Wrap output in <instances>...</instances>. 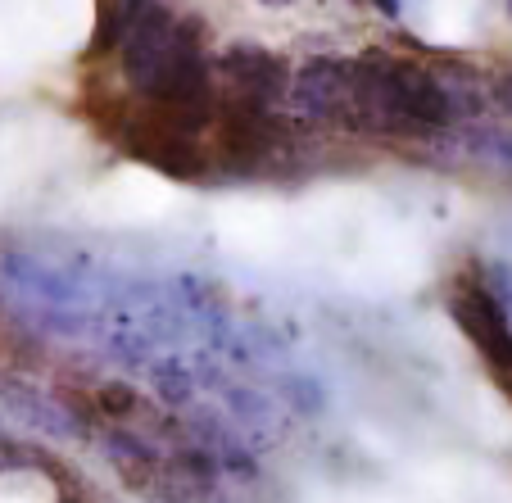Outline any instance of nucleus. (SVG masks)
<instances>
[{
    "mask_svg": "<svg viewBox=\"0 0 512 503\" xmlns=\"http://www.w3.org/2000/svg\"><path fill=\"white\" fill-rule=\"evenodd\" d=\"M223 404H227V417H232L241 431H268L272 422H277V404H272V395H263V390L254 386H223Z\"/></svg>",
    "mask_w": 512,
    "mask_h": 503,
    "instance_id": "3",
    "label": "nucleus"
},
{
    "mask_svg": "<svg viewBox=\"0 0 512 503\" xmlns=\"http://www.w3.org/2000/svg\"><path fill=\"white\" fill-rule=\"evenodd\" d=\"M508 10H512V0H508Z\"/></svg>",
    "mask_w": 512,
    "mask_h": 503,
    "instance_id": "6",
    "label": "nucleus"
},
{
    "mask_svg": "<svg viewBox=\"0 0 512 503\" xmlns=\"http://www.w3.org/2000/svg\"><path fill=\"white\" fill-rule=\"evenodd\" d=\"M0 408L10 417H19L28 431H37V436H50V440H68L78 436V422H73V413H68L59 399H50L41 386H32V381H0Z\"/></svg>",
    "mask_w": 512,
    "mask_h": 503,
    "instance_id": "1",
    "label": "nucleus"
},
{
    "mask_svg": "<svg viewBox=\"0 0 512 503\" xmlns=\"http://www.w3.org/2000/svg\"><path fill=\"white\" fill-rule=\"evenodd\" d=\"M259 5H272V10H281V5H295V0H259Z\"/></svg>",
    "mask_w": 512,
    "mask_h": 503,
    "instance_id": "5",
    "label": "nucleus"
},
{
    "mask_svg": "<svg viewBox=\"0 0 512 503\" xmlns=\"http://www.w3.org/2000/svg\"><path fill=\"white\" fill-rule=\"evenodd\" d=\"M0 503H55V485L41 472H5L0 476Z\"/></svg>",
    "mask_w": 512,
    "mask_h": 503,
    "instance_id": "4",
    "label": "nucleus"
},
{
    "mask_svg": "<svg viewBox=\"0 0 512 503\" xmlns=\"http://www.w3.org/2000/svg\"><path fill=\"white\" fill-rule=\"evenodd\" d=\"M204 363H195V358H182V354H164L150 363V386H155V395L164 399V404L173 408H186L195 395H200V381H204Z\"/></svg>",
    "mask_w": 512,
    "mask_h": 503,
    "instance_id": "2",
    "label": "nucleus"
}]
</instances>
